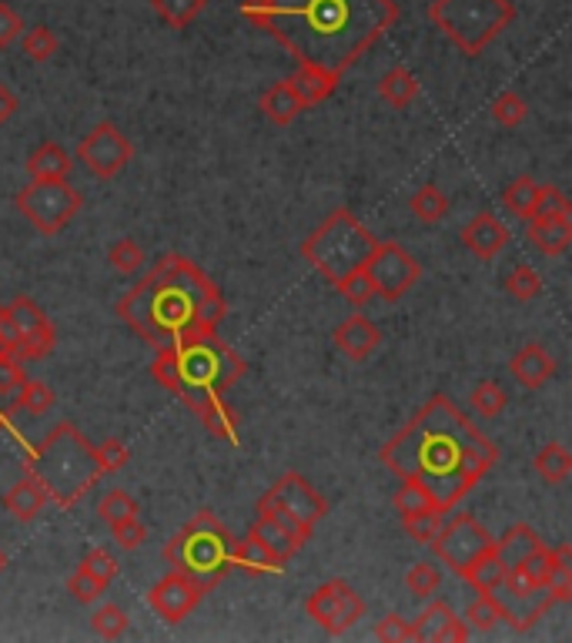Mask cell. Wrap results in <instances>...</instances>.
<instances>
[{
    "label": "cell",
    "instance_id": "cell-1",
    "mask_svg": "<svg viewBox=\"0 0 572 643\" xmlns=\"http://www.w3.org/2000/svg\"><path fill=\"white\" fill-rule=\"evenodd\" d=\"M241 18L268 31L295 71L339 88L345 71L399 24L396 0H244Z\"/></svg>",
    "mask_w": 572,
    "mask_h": 643
},
{
    "label": "cell",
    "instance_id": "cell-2",
    "mask_svg": "<svg viewBox=\"0 0 572 643\" xmlns=\"http://www.w3.org/2000/svg\"><path fill=\"white\" fill-rule=\"evenodd\" d=\"M378 460L396 476L425 486L435 509L449 512L499 463V445L449 396H432L378 449Z\"/></svg>",
    "mask_w": 572,
    "mask_h": 643
},
{
    "label": "cell",
    "instance_id": "cell-3",
    "mask_svg": "<svg viewBox=\"0 0 572 643\" xmlns=\"http://www.w3.org/2000/svg\"><path fill=\"white\" fill-rule=\"evenodd\" d=\"M114 312L148 346L164 349L181 339L218 332L228 302L202 266L181 255H164L135 289L117 298Z\"/></svg>",
    "mask_w": 572,
    "mask_h": 643
},
{
    "label": "cell",
    "instance_id": "cell-4",
    "mask_svg": "<svg viewBox=\"0 0 572 643\" xmlns=\"http://www.w3.org/2000/svg\"><path fill=\"white\" fill-rule=\"evenodd\" d=\"M244 359L218 339V332L181 339L174 346L158 349L151 362V375L161 390L178 396L187 409L205 396H225L244 379Z\"/></svg>",
    "mask_w": 572,
    "mask_h": 643
},
{
    "label": "cell",
    "instance_id": "cell-5",
    "mask_svg": "<svg viewBox=\"0 0 572 643\" xmlns=\"http://www.w3.org/2000/svg\"><path fill=\"white\" fill-rule=\"evenodd\" d=\"M27 476L47 493L50 503L71 509L101 480L94 445L71 422H57L24 460Z\"/></svg>",
    "mask_w": 572,
    "mask_h": 643
},
{
    "label": "cell",
    "instance_id": "cell-6",
    "mask_svg": "<svg viewBox=\"0 0 572 643\" xmlns=\"http://www.w3.org/2000/svg\"><path fill=\"white\" fill-rule=\"evenodd\" d=\"M231 530L215 517L211 509H198L161 550L164 563L184 576H191L205 590L218 587L231 573Z\"/></svg>",
    "mask_w": 572,
    "mask_h": 643
},
{
    "label": "cell",
    "instance_id": "cell-7",
    "mask_svg": "<svg viewBox=\"0 0 572 643\" xmlns=\"http://www.w3.org/2000/svg\"><path fill=\"white\" fill-rule=\"evenodd\" d=\"M375 245H378V238L348 208H335L301 241V259L322 279L339 285L352 272L365 269Z\"/></svg>",
    "mask_w": 572,
    "mask_h": 643
},
{
    "label": "cell",
    "instance_id": "cell-8",
    "mask_svg": "<svg viewBox=\"0 0 572 643\" xmlns=\"http://www.w3.org/2000/svg\"><path fill=\"white\" fill-rule=\"evenodd\" d=\"M428 21L462 54L479 57L516 21V8L513 0H432Z\"/></svg>",
    "mask_w": 572,
    "mask_h": 643
},
{
    "label": "cell",
    "instance_id": "cell-9",
    "mask_svg": "<svg viewBox=\"0 0 572 643\" xmlns=\"http://www.w3.org/2000/svg\"><path fill=\"white\" fill-rule=\"evenodd\" d=\"M14 205L41 235H57L78 218L84 199L68 181H31L14 195Z\"/></svg>",
    "mask_w": 572,
    "mask_h": 643
},
{
    "label": "cell",
    "instance_id": "cell-10",
    "mask_svg": "<svg viewBox=\"0 0 572 643\" xmlns=\"http://www.w3.org/2000/svg\"><path fill=\"white\" fill-rule=\"evenodd\" d=\"M75 158H78V165L88 174H94L101 181H111L127 165H131L135 145H131V138H127L114 121H101V124H94L91 132L78 142Z\"/></svg>",
    "mask_w": 572,
    "mask_h": 643
},
{
    "label": "cell",
    "instance_id": "cell-11",
    "mask_svg": "<svg viewBox=\"0 0 572 643\" xmlns=\"http://www.w3.org/2000/svg\"><path fill=\"white\" fill-rule=\"evenodd\" d=\"M365 275L375 289V298L399 302L422 279V266L399 241H378L375 251H371V259L365 262Z\"/></svg>",
    "mask_w": 572,
    "mask_h": 643
},
{
    "label": "cell",
    "instance_id": "cell-12",
    "mask_svg": "<svg viewBox=\"0 0 572 643\" xmlns=\"http://www.w3.org/2000/svg\"><path fill=\"white\" fill-rule=\"evenodd\" d=\"M492 543H495V537L472 517V512H459L453 523L438 527V533L428 546L435 550L442 566H449L456 576H462L466 566L472 560H479Z\"/></svg>",
    "mask_w": 572,
    "mask_h": 643
},
{
    "label": "cell",
    "instance_id": "cell-13",
    "mask_svg": "<svg viewBox=\"0 0 572 643\" xmlns=\"http://www.w3.org/2000/svg\"><path fill=\"white\" fill-rule=\"evenodd\" d=\"M305 610H308V617H311L318 627L339 636V633H348V630L365 617V600L355 594L352 584H345V580H329V584H322V587H314V590H311V597L305 600Z\"/></svg>",
    "mask_w": 572,
    "mask_h": 643
},
{
    "label": "cell",
    "instance_id": "cell-14",
    "mask_svg": "<svg viewBox=\"0 0 572 643\" xmlns=\"http://www.w3.org/2000/svg\"><path fill=\"white\" fill-rule=\"evenodd\" d=\"M259 506H275V509H282L285 517H291V520L301 523L305 530H311L314 523H322V520H325V512H329L325 496L318 493L301 473H285L282 480H275V483L268 486V493L259 499Z\"/></svg>",
    "mask_w": 572,
    "mask_h": 643
},
{
    "label": "cell",
    "instance_id": "cell-15",
    "mask_svg": "<svg viewBox=\"0 0 572 643\" xmlns=\"http://www.w3.org/2000/svg\"><path fill=\"white\" fill-rule=\"evenodd\" d=\"M8 318L14 322L18 329V349H14V359L18 362H34V359H47L54 352V326L50 318L37 308V302H31L27 295H18L11 305H4Z\"/></svg>",
    "mask_w": 572,
    "mask_h": 643
},
{
    "label": "cell",
    "instance_id": "cell-16",
    "mask_svg": "<svg viewBox=\"0 0 572 643\" xmlns=\"http://www.w3.org/2000/svg\"><path fill=\"white\" fill-rule=\"evenodd\" d=\"M205 587L195 584L191 576L171 569L168 576H161V580L148 590V607L164 620V623H181L187 620L191 613L198 610V603L205 600Z\"/></svg>",
    "mask_w": 572,
    "mask_h": 643
},
{
    "label": "cell",
    "instance_id": "cell-17",
    "mask_svg": "<svg viewBox=\"0 0 572 643\" xmlns=\"http://www.w3.org/2000/svg\"><path fill=\"white\" fill-rule=\"evenodd\" d=\"M248 533L259 537L285 563L311 540V530H305L301 523H295L291 517H285V512L275 509V506H259V517H254V523H251Z\"/></svg>",
    "mask_w": 572,
    "mask_h": 643
},
{
    "label": "cell",
    "instance_id": "cell-18",
    "mask_svg": "<svg viewBox=\"0 0 572 643\" xmlns=\"http://www.w3.org/2000/svg\"><path fill=\"white\" fill-rule=\"evenodd\" d=\"M412 640H425V643H466L469 640V627H466V620L449 603L435 600L412 623Z\"/></svg>",
    "mask_w": 572,
    "mask_h": 643
},
{
    "label": "cell",
    "instance_id": "cell-19",
    "mask_svg": "<svg viewBox=\"0 0 572 643\" xmlns=\"http://www.w3.org/2000/svg\"><path fill=\"white\" fill-rule=\"evenodd\" d=\"M332 339H335V346H339V352L342 356H348L352 362H365L378 346H381V332H378V326L368 318V315H348L342 326H335V332H332Z\"/></svg>",
    "mask_w": 572,
    "mask_h": 643
},
{
    "label": "cell",
    "instance_id": "cell-20",
    "mask_svg": "<svg viewBox=\"0 0 572 643\" xmlns=\"http://www.w3.org/2000/svg\"><path fill=\"white\" fill-rule=\"evenodd\" d=\"M459 238H462V245L476 255V259L492 262L495 255L508 245V228H505L495 215L479 212V215L459 232Z\"/></svg>",
    "mask_w": 572,
    "mask_h": 643
},
{
    "label": "cell",
    "instance_id": "cell-21",
    "mask_svg": "<svg viewBox=\"0 0 572 643\" xmlns=\"http://www.w3.org/2000/svg\"><path fill=\"white\" fill-rule=\"evenodd\" d=\"M508 372H513V379L519 385H526V390L536 393V390H542V385L556 375V359H552V352L546 346L529 342V346H523L513 356V362H508Z\"/></svg>",
    "mask_w": 572,
    "mask_h": 643
},
{
    "label": "cell",
    "instance_id": "cell-22",
    "mask_svg": "<svg viewBox=\"0 0 572 643\" xmlns=\"http://www.w3.org/2000/svg\"><path fill=\"white\" fill-rule=\"evenodd\" d=\"M231 566H238L244 576H251V580H259V576H275L285 569V560L275 556L259 537H244V540H234L231 546Z\"/></svg>",
    "mask_w": 572,
    "mask_h": 643
},
{
    "label": "cell",
    "instance_id": "cell-23",
    "mask_svg": "<svg viewBox=\"0 0 572 643\" xmlns=\"http://www.w3.org/2000/svg\"><path fill=\"white\" fill-rule=\"evenodd\" d=\"M529 241L536 245L546 259H559L572 245V218L556 215V218H529Z\"/></svg>",
    "mask_w": 572,
    "mask_h": 643
},
{
    "label": "cell",
    "instance_id": "cell-24",
    "mask_svg": "<svg viewBox=\"0 0 572 643\" xmlns=\"http://www.w3.org/2000/svg\"><path fill=\"white\" fill-rule=\"evenodd\" d=\"M191 413L205 422V429L215 439H225L231 445L241 442V436H238V413L225 403V396H205V399H198L195 406H191Z\"/></svg>",
    "mask_w": 572,
    "mask_h": 643
},
{
    "label": "cell",
    "instance_id": "cell-25",
    "mask_svg": "<svg viewBox=\"0 0 572 643\" xmlns=\"http://www.w3.org/2000/svg\"><path fill=\"white\" fill-rule=\"evenodd\" d=\"M24 168H27L31 181H68L75 161H71V155L64 151L60 145L44 142V145H37V148L27 155V165H24Z\"/></svg>",
    "mask_w": 572,
    "mask_h": 643
},
{
    "label": "cell",
    "instance_id": "cell-26",
    "mask_svg": "<svg viewBox=\"0 0 572 643\" xmlns=\"http://www.w3.org/2000/svg\"><path fill=\"white\" fill-rule=\"evenodd\" d=\"M47 493L31 480V476H24L18 486H11L8 489V496H4V509L11 512V517L18 520V523H34L41 512L47 509Z\"/></svg>",
    "mask_w": 572,
    "mask_h": 643
},
{
    "label": "cell",
    "instance_id": "cell-27",
    "mask_svg": "<svg viewBox=\"0 0 572 643\" xmlns=\"http://www.w3.org/2000/svg\"><path fill=\"white\" fill-rule=\"evenodd\" d=\"M259 108H262V114H265L272 124H278V127H288V124H291V121L305 111L301 98L291 91V84H288V81L272 84V88L259 98Z\"/></svg>",
    "mask_w": 572,
    "mask_h": 643
},
{
    "label": "cell",
    "instance_id": "cell-28",
    "mask_svg": "<svg viewBox=\"0 0 572 643\" xmlns=\"http://www.w3.org/2000/svg\"><path fill=\"white\" fill-rule=\"evenodd\" d=\"M539 543H542V540H539V533H536L529 523H516V527H508V530L492 543V550H495V556L502 560L505 569H513V566H516L526 553H533Z\"/></svg>",
    "mask_w": 572,
    "mask_h": 643
},
{
    "label": "cell",
    "instance_id": "cell-29",
    "mask_svg": "<svg viewBox=\"0 0 572 643\" xmlns=\"http://www.w3.org/2000/svg\"><path fill=\"white\" fill-rule=\"evenodd\" d=\"M502 576H505V566H502V560L495 556V550L489 546L479 560H472V563L466 566L462 580H466L476 594H499Z\"/></svg>",
    "mask_w": 572,
    "mask_h": 643
},
{
    "label": "cell",
    "instance_id": "cell-30",
    "mask_svg": "<svg viewBox=\"0 0 572 643\" xmlns=\"http://www.w3.org/2000/svg\"><path fill=\"white\" fill-rule=\"evenodd\" d=\"M533 466H536V473H539L542 483L562 486L572 476V453H569L562 442H546L539 453H536Z\"/></svg>",
    "mask_w": 572,
    "mask_h": 643
},
{
    "label": "cell",
    "instance_id": "cell-31",
    "mask_svg": "<svg viewBox=\"0 0 572 643\" xmlns=\"http://www.w3.org/2000/svg\"><path fill=\"white\" fill-rule=\"evenodd\" d=\"M378 98L386 101V104H392V108H409V104L419 98V81H415V75L405 71V68L386 71V75H381V81H378Z\"/></svg>",
    "mask_w": 572,
    "mask_h": 643
},
{
    "label": "cell",
    "instance_id": "cell-32",
    "mask_svg": "<svg viewBox=\"0 0 572 643\" xmlns=\"http://www.w3.org/2000/svg\"><path fill=\"white\" fill-rule=\"evenodd\" d=\"M151 8H155V14H158L168 27L184 31V27H191V24H195V21L205 14L208 0H151Z\"/></svg>",
    "mask_w": 572,
    "mask_h": 643
},
{
    "label": "cell",
    "instance_id": "cell-33",
    "mask_svg": "<svg viewBox=\"0 0 572 643\" xmlns=\"http://www.w3.org/2000/svg\"><path fill=\"white\" fill-rule=\"evenodd\" d=\"M409 208H412V215L422 225H435V222H442L445 215H449L453 205H449V195H445L438 184H422L415 195H412Z\"/></svg>",
    "mask_w": 572,
    "mask_h": 643
},
{
    "label": "cell",
    "instance_id": "cell-34",
    "mask_svg": "<svg viewBox=\"0 0 572 643\" xmlns=\"http://www.w3.org/2000/svg\"><path fill=\"white\" fill-rule=\"evenodd\" d=\"M542 594H546L552 603H569V600H572V546H569V543L556 546V566H552V573H549V580H546Z\"/></svg>",
    "mask_w": 572,
    "mask_h": 643
},
{
    "label": "cell",
    "instance_id": "cell-35",
    "mask_svg": "<svg viewBox=\"0 0 572 643\" xmlns=\"http://www.w3.org/2000/svg\"><path fill=\"white\" fill-rule=\"evenodd\" d=\"M536 195H539V184H536L529 174H519L516 181H508V188L502 191V205H505L508 215H516V218H533Z\"/></svg>",
    "mask_w": 572,
    "mask_h": 643
},
{
    "label": "cell",
    "instance_id": "cell-36",
    "mask_svg": "<svg viewBox=\"0 0 572 643\" xmlns=\"http://www.w3.org/2000/svg\"><path fill=\"white\" fill-rule=\"evenodd\" d=\"M499 620H508V610L505 603L499 600V594H479L466 613V627L469 630H479V633H489Z\"/></svg>",
    "mask_w": 572,
    "mask_h": 643
},
{
    "label": "cell",
    "instance_id": "cell-37",
    "mask_svg": "<svg viewBox=\"0 0 572 643\" xmlns=\"http://www.w3.org/2000/svg\"><path fill=\"white\" fill-rule=\"evenodd\" d=\"M469 406H472L476 416H482V419H499V416L505 413V406H508V396H505V390H502L499 382L482 379V382L476 385V390H472Z\"/></svg>",
    "mask_w": 572,
    "mask_h": 643
},
{
    "label": "cell",
    "instance_id": "cell-38",
    "mask_svg": "<svg viewBox=\"0 0 572 643\" xmlns=\"http://www.w3.org/2000/svg\"><path fill=\"white\" fill-rule=\"evenodd\" d=\"M442 517H445V512H438L435 506L432 509H419V512H405V517H402V530H405V537L412 543L428 546L435 540L438 527H442Z\"/></svg>",
    "mask_w": 572,
    "mask_h": 643
},
{
    "label": "cell",
    "instance_id": "cell-39",
    "mask_svg": "<svg viewBox=\"0 0 572 643\" xmlns=\"http://www.w3.org/2000/svg\"><path fill=\"white\" fill-rule=\"evenodd\" d=\"M107 262H111V269L121 272V275H135V272H141V266H145V251H141V245H138L135 238H117V241H111V248H107Z\"/></svg>",
    "mask_w": 572,
    "mask_h": 643
},
{
    "label": "cell",
    "instance_id": "cell-40",
    "mask_svg": "<svg viewBox=\"0 0 572 643\" xmlns=\"http://www.w3.org/2000/svg\"><path fill=\"white\" fill-rule=\"evenodd\" d=\"M138 499L127 493V489H107L98 503V517L111 527L117 520H127V517H138Z\"/></svg>",
    "mask_w": 572,
    "mask_h": 643
},
{
    "label": "cell",
    "instance_id": "cell-41",
    "mask_svg": "<svg viewBox=\"0 0 572 643\" xmlns=\"http://www.w3.org/2000/svg\"><path fill=\"white\" fill-rule=\"evenodd\" d=\"M21 47H24V57L27 60H34V64H44V60H50L54 54H57V37H54V31L47 27V24H37V27H24V34H21Z\"/></svg>",
    "mask_w": 572,
    "mask_h": 643
},
{
    "label": "cell",
    "instance_id": "cell-42",
    "mask_svg": "<svg viewBox=\"0 0 572 643\" xmlns=\"http://www.w3.org/2000/svg\"><path fill=\"white\" fill-rule=\"evenodd\" d=\"M405 587H409L412 597L428 600V597L438 594V587H442V569H438L435 563H428V560H419V563L405 573Z\"/></svg>",
    "mask_w": 572,
    "mask_h": 643
},
{
    "label": "cell",
    "instance_id": "cell-43",
    "mask_svg": "<svg viewBox=\"0 0 572 643\" xmlns=\"http://www.w3.org/2000/svg\"><path fill=\"white\" fill-rule=\"evenodd\" d=\"M505 292H508V298H516V302H533L542 292V279L533 266H516L513 272L505 275Z\"/></svg>",
    "mask_w": 572,
    "mask_h": 643
},
{
    "label": "cell",
    "instance_id": "cell-44",
    "mask_svg": "<svg viewBox=\"0 0 572 643\" xmlns=\"http://www.w3.org/2000/svg\"><path fill=\"white\" fill-rule=\"evenodd\" d=\"M91 627H94V633L104 636V640H121V636L127 633V627H131V620H127V613H124L117 603H104V607L94 610Z\"/></svg>",
    "mask_w": 572,
    "mask_h": 643
},
{
    "label": "cell",
    "instance_id": "cell-45",
    "mask_svg": "<svg viewBox=\"0 0 572 643\" xmlns=\"http://www.w3.org/2000/svg\"><path fill=\"white\" fill-rule=\"evenodd\" d=\"M54 406V390L41 379H24L21 396H18V409L31 413V416H44Z\"/></svg>",
    "mask_w": 572,
    "mask_h": 643
},
{
    "label": "cell",
    "instance_id": "cell-46",
    "mask_svg": "<svg viewBox=\"0 0 572 643\" xmlns=\"http://www.w3.org/2000/svg\"><path fill=\"white\" fill-rule=\"evenodd\" d=\"M526 114H529V108H526V101H523L516 91H502V94L492 101V117H495L502 127H519V124L526 121Z\"/></svg>",
    "mask_w": 572,
    "mask_h": 643
},
{
    "label": "cell",
    "instance_id": "cell-47",
    "mask_svg": "<svg viewBox=\"0 0 572 643\" xmlns=\"http://www.w3.org/2000/svg\"><path fill=\"white\" fill-rule=\"evenodd\" d=\"M556 215H572V205L569 199L556 184H539V195H536V208H533V218H556Z\"/></svg>",
    "mask_w": 572,
    "mask_h": 643
},
{
    "label": "cell",
    "instance_id": "cell-48",
    "mask_svg": "<svg viewBox=\"0 0 572 643\" xmlns=\"http://www.w3.org/2000/svg\"><path fill=\"white\" fill-rule=\"evenodd\" d=\"M335 289H339V295H342L352 308H362V305H368V302L375 298V289H371V282H368L365 269L352 272V275H348V279H342Z\"/></svg>",
    "mask_w": 572,
    "mask_h": 643
},
{
    "label": "cell",
    "instance_id": "cell-49",
    "mask_svg": "<svg viewBox=\"0 0 572 643\" xmlns=\"http://www.w3.org/2000/svg\"><path fill=\"white\" fill-rule=\"evenodd\" d=\"M94 460H98V470L101 476L104 473H117L127 466V460H131V453H127V445L117 442V439H104L101 445H94Z\"/></svg>",
    "mask_w": 572,
    "mask_h": 643
},
{
    "label": "cell",
    "instance_id": "cell-50",
    "mask_svg": "<svg viewBox=\"0 0 572 643\" xmlns=\"http://www.w3.org/2000/svg\"><path fill=\"white\" fill-rule=\"evenodd\" d=\"M111 537H114V543L121 546V550H138L145 540H148V527L138 520V517H127V520H117V523H111Z\"/></svg>",
    "mask_w": 572,
    "mask_h": 643
},
{
    "label": "cell",
    "instance_id": "cell-51",
    "mask_svg": "<svg viewBox=\"0 0 572 643\" xmlns=\"http://www.w3.org/2000/svg\"><path fill=\"white\" fill-rule=\"evenodd\" d=\"M81 569L88 573V576H94L98 584H104V587H111V580L117 576V560L107 553V550H91L84 560H81Z\"/></svg>",
    "mask_w": 572,
    "mask_h": 643
},
{
    "label": "cell",
    "instance_id": "cell-52",
    "mask_svg": "<svg viewBox=\"0 0 572 643\" xmlns=\"http://www.w3.org/2000/svg\"><path fill=\"white\" fill-rule=\"evenodd\" d=\"M392 506L402 512H419V509H432L435 503H432V496L425 493V486H419V483H412V480H405V486H399V493L392 496Z\"/></svg>",
    "mask_w": 572,
    "mask_h": 643
},
{
    "label": "cell",
    "instance_id": "cell-53",
    "mask_svg": "<svg viewBox=\"0 0 572 643\" xmlns=\"http://www.w3.org/2000/svg\"><path fill=\"white\" fill-rule=\"evenodd\" d=\"M68 590H71V594H75V600H78V603H84V607L98 603V600H101V597L107 594V587H104V584H98V580H94V576H88V573H84L81 566H78V569L71 573V580H68Z\"/></svg>",
    "mask_w": 572,
    "mask_h": 643
},
{
    "label": "cell",
    "instance_id": "cell-54",
    "mask_svg": "<svg viewBox=\"0 0 572 643\" xmlns=\"http://www.w3.org/2000/svg\"><path fill=\"white\" fill-rule=\"evenodd\" d=\"M375 640H386V643H409L412 640V623L399 613H389L375 623Z\"/></svg>",
    "mask_w": 572,
    "mask_h": 643
},
{
    "label": "cell",
    "instance_id": "cell-55",
    "mask_svg": "<svg viewBox=\"0 0 572 643\" xmlns=\"http://www.w3.org/2000/svg\"><path fill=\"white\" fill-rule=\"evenodd\" d=\"M21 34H24L21 14H18L11 4H4V0H0V50L14 47V44L21 41Z\"/></svg>",
    "mask_w": 572,
    "mask_h": 643
},
{
    "label": "cell",
    "instance_id": "cell-56",
    "mask_svg": "<svg viewBox=\"0 0 572 643\" xmlns=\"http://www.w3.org/2000/svg\"><path fill=\"white\" fill-rule=\"evenodd\" d=\"M18 108H21L18 94H14L8 84H0V124H8V121L18 114Z\"/></svg>",
    "mask_w": 572,
    "mask_h": 643
},
{
    "label": "cell",
    "instance_id": "cell-57",
    "mask_svg": "<svg viewBox=\"0 0 572 643\" xmlns=\"http://www.w3.org/2000/svg\"><path fill=\"white\" fill-rule=\"evenodd\" d=\"M0 359H11V349H8L4 336H0Z\"/></svg>",
    "mask_w": 572,
    "mask_h": 643
},
{
    "label": "cell",
    "instance_id": "cell-58",
    "mask_svg": "<svg viewBox=\"0 0 572 643\" xmlns=\"http://www.w3.org/2000/svg\"><path fill=\"white\" fill-rule=\"evenodd\" d=\"M4 566H8V553L0 550V573H4Z\"/></svg>",
    "mask_w": 572,
    "mask_h": 643
},
{
    "label": "cell",
    "instance_id": "cell-59",
    "mask_svg": "<svg viewBox=\"0 0 572 643\" xmlns=\"http://www.w3.org/2000/svg\"><path fill=\"white\" fill-rule=\"evenodd\" d=\"M4 419H8V416H4V413H0V429H4Z\"/></svg>",
    "mask_w": 572,
    "mask_h": 643
},
{
    "label": "cell",
    "instance_id": "cell-60",
    "mask_svg": "<svg viewBox=\"0 0 572 643\" xmlns=\"http://www.w3.org/2000/svg\"><path fill=\"white\" fill-rule=\"evenodd\" d=\"M0 403H4V390H0Z\"/></svg>",
    "mask_w": 572,
    "mask_h": 643
}]
</instances>
